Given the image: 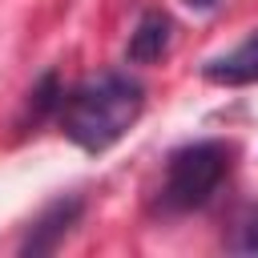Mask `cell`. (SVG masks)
I'll list each match as a JSON object with an SVG mask.
<instances>
[{
    "label": "cell",
    "instance_id": "cell-1",
    "mask_svg": "<svg viewBox=\"0 0 258 258\" xmlns=\"http://www.w3.org/2000/svg\"><path fill=\"white\" fill-rule=\"evenodd\" d=\"M141 109H145V85L121 69H109L60 93L56 125L77 149L105 153L137 125Z\"/></svg>",
    "mask_w": 258,
    "mask_h": 258
},
{
    "label": "cell",
    "instance_id": "cell-2",
    "mask_svg": "<svg viewBox=\"0 0 258 258\" xmlns=\"http://www.w3.org/2000/svg\"><path fill=\"white\" fill-rule=\"evenodd\" d=\"M230 157H234V145H226V141H189V145L173 149L169 161H165V177H161V189H157V206H161L165 214L202 210V206L218 194V185L226 181Z\"/></svg>",
    "mask_w": 258,
    "mask_h": 258
},
{
    "label": "cell",
    "instance_id": "cell-3",
    "mask_svg": "<svg viewBox=\"0 0 258 258\" xmlns=\"http://www.w3.org/2000/svg\"><path fill=\"white\" fill-rule=\"evenodd\" d=\"M81 210H85L81 198H56L52 206H44L40 218L28 226V238L20 242V254H52L69 238V230L77 226Z\"/></svg>",
    "mask_w": 258,
    "mask_h": 258
},
{
    "label": "cell",
    "instance_id": "cell-4",
    "mask_svg": "<svg viewBox=\"0 0 258 258\" xmlns=\"http://www.w3.org/2000/svg\"><path fill=\"white\" fill-rule=\"evenodd\" d=\"M202 77L210 85H222V89H242V85H258V28L238 40L230 52L222 56H210L202 64Z\"/></svg>",
    "mask_w": 258,
    "mask_h": 258
},
{
    "label": "cell",
    "instance_id": "cell-5",
    "mask_svg": "<svg viewBox=\"0 0 258 258\" xmlns=\"http://www.w3.org/2000/svg\"><path fill=\"white\" fill-rule=\"evenodd\" d=\"M169 40H173V20H169L165 12H157V8H153V12H141L137 28L129 32L125 56H129L133 64H153V60L165 56Z\"/></svg>",
    "mask_w": 258,
    "mask_h": 258
},
{
    "label": "cell",
    "instance_id": "cell-6",
    "mask_svg": "<svg viewBox=\"0 0 258 258\" xmlns=\"http://www.w3.org/2000/svg\"><path fill=\"white\" fill-rule=\"evenodd\" d=\"M60 81H56V73H44L40 77V85L28 93V113H32V121H40V117H48V113H56V105H60Z\"/></svg>",
    "mask_w": 258,
    "mask_h": 258
},
{
    "label": "cell",
    "instance_id": "cell-7",
    "mask_svg": "<svg viewBox=\"0 0 258 258\" xmlns=\"http://www.w3.org/2000/svg\"><path fill=\"white\" fill-rule=\"evenodd\" d=\"M234 250H242V254H258V210H254V214H250V222L242 226V234H238Z\"/></svg>",
    "mask_w": 258,
    "mask_h": 258
}]
</instances>
